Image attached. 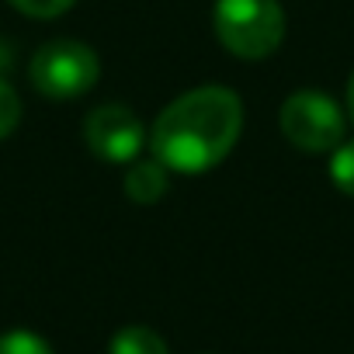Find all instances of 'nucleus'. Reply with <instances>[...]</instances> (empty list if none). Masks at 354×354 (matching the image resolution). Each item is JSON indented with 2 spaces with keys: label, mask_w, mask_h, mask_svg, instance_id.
<instances>
[{
  "label": "nucleus",
  "mask_w": 354,
  "mask_h": 354,
  "mask_svg": "<svg viewBox=\"0 0 354 354\" xmlns=\"http://www.w3.org/2000/svg\"><path fill=\"white\" fill-rule=\"evenodd\" d=\"M330 177H333V185L354 198V139H344L333 156H330Z\"/></svg>",
  "instance_id": "nucleus-8"
},
{
  "label": "nucleus",
  "mask_w": 354,
  "mask_h": 354,
  "mask_svg": "<svg viewBox=\"0 0 354 354\" xmlns=\"http://www.w3.org/2000/svg\"><path fill=\"white\" fill-rule=\"evenodd\" d=\"M73 4H77V0H11V8H18L28 18H59Z\"/></svg>",
  "instance_id": "nucleus-11"
},
{
  "label": "nucleus",
  "mask_w": 354,
  "mask_h": 354,
  "mask_svg": "<svg viewBox=\"0 0 354 354\" xmlns=\"http://www.w3.org/2000/svg\"><path fill=\"white\" fill-rule=\"evenodd\" d=\"M243 132V101L230 87H195L174 97L153 122V156L174 174L219 167Z\"/></svg>",
  "instance_id": "nucleus-1"
},
{
  "label": "nucleus",
  "mask_w": 354,
  "mask_h": 354,
  "mask_svg": "<svg viewBox=\"0 0 354 354\" xmlns=\"http://www.w3.org/2000/svg\"><path fill=\"white\" fill-rule=\"evenodd\" d=\"M281 132L295 149L306 153H333L347 139V118L340 104L319 91H295L281 104Z\"/></svg>",
  "instance_id": "nucleus-4"
},
{
  "label": "nucleus",
  "mask_w": 354,
  "mask_h": 354,
  "mask_svg": "<svg viewBox=\"0 0 354 354\" xmlns=\"http://www.w3.org/2000/svg\"><path fill=\"white\" fill-rule=\"evenodd\" d=\"M28 77H32V84H35L39 94L66 101V97L87 94V91L97 84V77H101V59H97V53H94L87 42L56 39V42H46V46L32 56Z\"/></svg>",
  "instance_id": "nucleus-3"
},
{
  "label": "nucleus",
  "mask_w": 354,
  "mask_h": 354,
  "mask_svg": "<svg viewBox=\"0 0 354 354\" xmlns=\"http://www.w3.org/2000/svg\"><path fill=\"white\" fill-rule=\"evenodd\" d=\"M212 28L236 59H268L285 39V11L278 0H216Z\"/></svg>",
  "instance_id": "nucleus-2"
},
{
  "label": "nucleus",
  "mask_w": 354,
  "mask_h": 354,
  "mask_svg": "<svg viewBox=\"0 0 354 354\" xmlns=\"http://www.w3.org/2000/svg\"><path fill=\"white\" fill-rule=\"evenodd\" d=\"M18 122H21V97L4 77H0V139H8L18 129Z\"/></svg>",
  "instance_id": "nucleus-10"
},
{
  "label": "nucleus",
  "mask_w": 354,
  "mask_h": 354,
  "mask_svg": "<svg viewBox=\"0 0 354 354\" xmlns=\"http://www.w3.org/2000/svg\"><path fill=\"white\" fill-rule=\"evenodd\" d=\"M347 115L354 118V73H351V84H347Z\"/></svg>",
  "instance_id": "nucleus-12"
},
{
  "label": "nucleus",
  "mask_w": 354,
  "mask_h": 354,
  "mask_svg": "<svg viewBox=\"0 0 354 354\" xmlns=\"http://www.w3.org/2000/svg\"><path fill=\"white\" fill-rule=\"evenodd\" d=\"M84 139L94 156H101L108 163H132L146 146V129L132 108L97 104L84 118Z\"/></svg>",
  "instance_id": "nucleus-5"
},
{
  "label": "nucleus",
  "mask_w": 354,
  "mask_h": 354,
  "mask_svg": "<svg viewBox=\"0 0 354 354\" xmlns=\"http://www.w3.org/2000/svg\"><path fill=\"white\" fill-rule=\"evenodd\" d=\"M108 354H170L167 340L149 330V326H122L111 344H108Z\"/></svg>",
  "instance_id": "nucleus-7"
},
{
  "label": "nucleus",
  "mask_w": 354,
  "mask_h": 354,
  "mask_svg": "<svg viewBox=\"0 0 354 354\" xmlns=\"http://www.w3.org/2000/svg\"><path fill=\"white\" fill-rule=\"evenodd\" d=\"M122 185L136 205H153L167 195V167L160 160H132Z\"/></svg>",
  "instance_id": "nucleus-6"
},
{
  "label": "nucleus",
  "mask_w": 354,
  "mask_h": 354,
  "mask_svg": "<svg viewBox=\"0 0 354 354\" xmlns=\"http://www.w3.org/2000/svg\"><path fill=\"white\" fill-rule=\"evenodd\" d=\"M0 354H53V347L35 330H8L0 333Z\"/></svg>",
  "instance_id": "nucleus-9"
}]
</instances>
